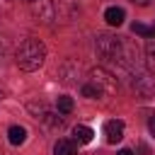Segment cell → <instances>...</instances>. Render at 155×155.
<instances>
[{"instance_id": "cell-15", "label": "cell", "mask_w": 155, "mask_h": 155, "mask_svg": "<svg viewBox=\"0 0 155 155\" xmlns=\"http://www.w3.org/2000/svg\"><path fill=\"white\" fill-rule=\"evenodd\" d=\"M12 5H15L12 0H0V17L7 15V12H12Z\"/></svg>"}, {"instance_id": "cell-16", "label": "cell", "mask_w": 155, "mask_h": 155, "mask_svg": "<svg viewBox=\"0 0 155 155\" xmlns=\"http://www.w3.org/2000/svg\"><path fill=\"white\" fill-rule=\"evenodd\" d=\"M148 128H150V133L155 136V114H150V119H148Z\"/></svg>"}, {"instance_id": "cell-7", "label": "cell", "mask_w": 155, "mask_h": 155, "mask_svg": "<svg viewBox=\"0 0 155 155\" xmlns=\"http://www.w3.org/2000/svg\"><path fill=\"white\" fill-rule=\"evenodd\" d=\"M53 155H78V143L61 138V140L53 145Z\"/></svg>"}, {"instance_id": "cell-20", "label": "cell", "mask_w": 155, "mask_h": 155, "mask_svg": "<svg viewBox=\"0 0 155 155\" xmlns=\"http://www.w3.org/2000/svg\"><path fill=\"white\" fill-rule=\"evenodd\" d=\"M0 97H2V92H0Z\"/></svg>"}, {"instance_id": "cell-1", "label": "cell", "mask_w": 155, "mask_h": 155, "mask_svg": "<svg viewBox=\"0 0 155 155\" xmlns=\"http://www.w3.org/2000/svg\"><path fill=\"white\" fill-rule=\"evenodd\" d=\"M44 58H46V46L39 39H24L17 46V51H15V63L22 70H27V73L41 68L44 65Z\"/></svg>"}, {"instance_id": "cell-10", "label": "cell", "mask_w": 155, "mask_h": 155, "mask_svg": "<svg viewBox=\"0 0 155 155\" xmlns=\"http://www.w3.org/2000/svg\"><path fill=\"white\" fill-rule=\"evenodd\" d=\"M92 136H94V133H92L90 126H75V128H73V140H75V143H90Z\"/></svg>"}, {"instance_id": "cell-12", "label": "cell", "mask_w": 155, "mask_h": 155, "mask_svg": "<svg viewBox=\"0 0 155 155\" xmlns=\"http://www.w3.org/2000/svg\"><path fill=\"white\" fill-rule=\"evenodd\" d=\"M131 29H133V34H138V36H148V39L155 36V27H145V24H140V22H136Z\"/></svg>"}, {"instance_id": "cell-13", "label": "cell", "mask_w": 155, "mask_h": 155, "mask_svg": "<svg viewBox=\"0 0 155 155\" xmlns=\"http://www.w3.org/2000/svg\"><path fill=\"white\" fill-rule=\"evenodd\" d=\"M82 94H85V97H90V99H97V97H102L99 87H97V85H92V82L82 85Z\"/></svg>"}, {"instance_id": "cell-5", "label": "cell", "mask_w": 155, "mask_h": 155, "mask_svg": "<svg viewBox=\"0 0 155 155\" xmlns=\"http://www.w3.org/2000/svg\"><path fill=\"white\" fill-rule=\"evenodd\" d=\"M133 87H136V92H138L140 97H153V94H155V75H153V73H140V75H136Z\"/></svg>"}, {"instance_id": "cell-14", "label": "cell", "mask_w": 155, "mask_h": 155, "mask_svg": "<svg viewBox=\"0 0 155 155\" xmlns=\"http://www.w3.org/2000/svg\"><path fill=\"white\" fill-rule=\"evenodd\" d=\"M145 58H148V68L155 73V44H153V41L145 46Z\"/></svg>"}, {"instance_id": "cell-4", "label": "cell", "mask_w": 155, "mask_h": 155, "mask_svg": "<svg viewBox=\"0 0 155 155\" xmlns=\"http://www.w3.org/2000/svg\"><path fill=\"white\" fill-rule=\"evenodd\" d=\"M90 78H92V85H97L102 94H114L116 92V75L109 73L107 68H94L90 73Z\"/></svg>"}, {"instance_id": "cell-2", "label": "cell", "mask_w": 155, "mask_h": 155, "mask_svg": "<svg viewBox=\"0 0 155 155\" xmlns=\"http://www.w3.org/2000/svg\"><path fill=\"white\" fill-rule=\"evenodd\" d=\"M121 51H124V46H121L119 36H111V34H99L97 36V53L99 56H104V58H124Z\"/></svg>"}, {"instance_id": "cell-11", "label": "cell", "mask_w": 155, "mask_h": 155, "mask_svg": "<svg viewBox=\"0 0 155 155\" xmlns=\"http://www.w3.org/2000/svg\"><path fill=\"white\" fill-rule=\"evenodd\" d=\"M56 109H58V114H70L73 111V99L70 97H58L56 99Z\"/></svg>"}, {"instance_id": "cell-9", "label": "cell", "mask_w": 155, "mask_h": 155, "mask_svg": "<svg viewBox=\"0 0 155 155\" xmlns=\"http://www.w3.org/2000/svg\"><path fill=\"white\" fill-rule=\"evenodd\" d=\"M7 140H10L12 145H22V143L27 140V128H24V126H10Z\"/></svg>"}, {"instance_id": "cell-18", "label": "cell", "mask_w": 155, "mask_h": 155, "mask_svg": "<svg viewBox=\"0 0 155 155\" xmlns=\"http://www.w3.org/2000/svg\"><path fill=\"white\" fill-rule=\"evenodd\" d=\"M140 153H143V155H150V148H148V145H140Z\"/></svg>"}, {"instance_id": "cell-19", "label": "cell", "mask_w": 155, "mask_h": 155, "mask_svg": "<svg viewBox=\"0 0 155 155\" xmlns=\"http://www.w3.org/2000/svg\"><path fill=\"white\" fill-rule=\"evenodd\" d=\"M133 2H136V5H140V7H145V5L150 2V0H133Z\"/></svg>"}, {"instance_id": "cell-6", "label": "cell", "mask_w": 155, "mask_h": 155, "mask_svg": "<svg viewBox=\"0 0 155 155\" xmlns=\"http://www.w3.org/2000/svg\"><path fill=\"white\" fill-rule=\"evenodd\" d=\"M104 136H107V143H119L124 138V121L119 119H111L104 124Z\"/></svg>"}, {"instance_id": "cell-21", "label": "cell", "mask_w": 155, "mask_h": 155, "mask_svg": "<svg viewBox=\"0 0 155 155\" xmlns=\"http://www.w3.org/2000/svg\"><path fill=\"white\" fill-rule=\"evenodd\" d=\"M27 2H29V0H27Z\"/></svg>"}, {"instance_id": "cell-8", "label": "cell", "mask_w": 155, "mask_h": 155, "mask_svg": "<svg viewBox=\"0 0 155 155\" xmlns=\"http://www.w3.org/2000/svg\"><path fill=\"white\" fill-rule=\"evenodd\" d=\"M124 17H126V12H124L121 7H107V12H104V19H107V24H111V27H119V24H124Z\"/></svg>"}, {"instance_id": "cell-3", "label": "cell", "mask_w": 155, "mask_h": 155, "mask_svg": "<svg viewBox=\"0 0 155 155\" xmlns=\"http://www.w3.org/2000/svg\"><path fill=\"white\" fill-rule=\"evenodd\" d=\"M29 12L41 24H51L56 19V7L51 0H29Z\"/></svg>"}, {"instance_id": "cell-17", "label": "cell", "mask_w": 155, "mask_h": 155, "mask_svg": "<svg viewBox=\"0 0 155 155\" xmlns=\"http://www.w3.org/2000/svg\"><path fill=\"white\" fill-rule=\"evenodd\" d=\"M116 155H133V150H128V148H121Z\"/></svg>"}]
</instances>
